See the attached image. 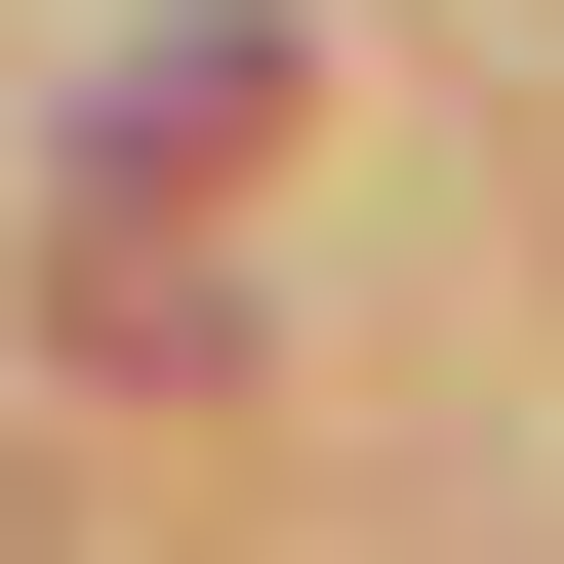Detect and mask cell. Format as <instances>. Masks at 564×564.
<instances>
[{
  "mask_svg": "<svg viewBox=\"0 0 564 564\" xmlns=\"http://www.w3.org/2000/svg\"><path fill=\"white\" fill-rule=\"evenodd\" d=\"M282 82H323L282 0H162V41H121V82H82V242H162L202 162H282Z\"/></svg>",
  "mask_w": 564,
  "mask_h": 564,
  "instance_id": "1",
  "label": "cell"
}]
</instances>
